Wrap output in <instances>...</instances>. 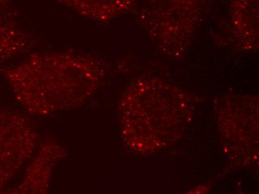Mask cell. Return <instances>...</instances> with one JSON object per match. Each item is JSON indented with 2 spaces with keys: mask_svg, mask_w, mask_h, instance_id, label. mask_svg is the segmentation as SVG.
Segmentation results:
<instances>
[{
  "mask_svg": "<svg viewBox=\"0 0 259 194\" xmlns=\"http://www.w3.org/2000/svg\"><path fill=\"white\" fill-rule=\"evenodd\" d=\"M3 72L20 102L38 115L78 106L104 74L97 60L71 53L33 55Z\"/></svg>",
  "mask_w": 259,
  "mask_h": 194,
  "instance_id": "1",
  "label": "cell"
},
{
  "mask_svg": "<svg viewBox=\"0 0 259 194\" xmlns=\"http://www.w3.org/2000/svg\"><path fill=\"white\" fill-rule=\"evenodd\" d=\"M206 0H145L144 26L168 48H181L197 26Z\"/></svg>",
  "mask_w": 259,
  "mask_h": 194,
  "instance_id": "2",
  "label": "cell"
},
{
  "mask_svg": "<svg viewBox=\"0 0 259 194\" xmlns=\"http://www.w3.org/2000/svg\"><path fill=\"white\" fill-rule=\"evenodd\" d=\"M35 142L26 119L0 107V188L28 159Z\"/></svg>",
  "mask_w": 259,
  "mask_h": 194,
  "instance_id": "3",
  "label": "cell"
},
{
  "mask_svg": "<svg viewBox=\"0 0 259 194\" xmlns=\"http://www.w3.org/2000/svg\"><path fill=\"white\" fill-rule=\"evenodd\" d=\"M74 12L96 21H109L135 8L137 0H56Z\"/></svg>",
  "mask_w": 259,
  "mask_h": 194,
  "instance_id": "4",
  "label": "cell"
},
{
  "mask_svg": "<svg viewBox=\"0 0 259 194\" xmlns=\"http://www.w3.org/2000/svg\"><path fill=\"white\" fill-rule=\"evenodd\" d=\"M230 12L232 23L244 42H255L258 36V0H233Z\"/></svg>",
  "mask_w": 259,
  "mask_h": 194,
  "instance_id": "5",
  "label": "cell"
},
{
  "mask_svg": "<svg viewBox=\"0 0 259 194\" xmlns=\"http://www.w3.org/2000/svg\"><path fill=\"white\" fill-rule=\"evenodd\" d=\"M31 44V37L24 29L0 17V65L26 51Z\"/></svg>",
  "mask_w": 259,
  "mask_h": 194,
  "instance_id": "6",
  "label": "cell"
},
{
  "mask_svg": "<svg viewBox=\"0 0 259 194\" xmlns=\"http://www.w3.org/2000/svg\"><path fill=\"white\" fill-rule=\"evenodd\" d=\"M61 148L54 143H49L44 146L41 151L40 156L36 159L34 164L38 167V170H32L29 173H34V176H26V181L33 179L34 182L30 185H35L34 193H39V186H44V189L47 186V181L50 179V173L53 167L56 165L60 158L62 157L60 154ZM28 173V174H29Z\"/></svg>",
  "mask_w": 259,
  "mask_h": 194,
  "instance_id": "7",
  "label": "cell"
},
{
  "mask_svg": "<svg viewBox=\"0 0 259 194\" xmlns=\"http://www.w3.org/2000/svg\"><path fill=\"white\" fill-rule=\"evenodd\" d=\"M7 2V0H0V4H5Z\"/></svg>",
  "mask_w": 259,
  "mask_h": 194,
  "instance_id": "8",
  "label": "cell"
}]
</instances>
